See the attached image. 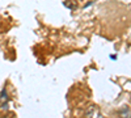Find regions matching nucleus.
Segmentation results:
<instances>
[{
    "label": "nucleus",
    "instance_id": "1",
    "mask_svg": "<svg viewBox=\"0 0 131 118\" xmlns=\"http://www.w3.org/2000/svg\"><path fill=\"white\" fill-rule=\"evenodd\" d=\"M130 108L128 106H123V108H121L118 110V115L122 117V118H130Z\"/></svg>",
    "mask_w": 131,
    "mask_h": 118
},
{
    "label": "nucleus",
    "instance_id": "2",
    "mask_svg": "<svg viewBox=\"0 0 131 118\" xmlns=\"http://www.w3.org/2000/svg\"><path fill=\"white\" fill-rule=\"evenodd\" d=\"M96 112H97V108L96 106H89L88 109L85 110V118H94L96 117Z\"/></svg>",
    "mask_w": 131,
    "mask_h": 118
},
{
    "label": "nucleus",
    "instance_id": "3",
    "mask_svg": "<svg viewBox=\"0 0 131 118\" xmlns=\"http://www.w3.org/2000/svg\"><path fill=\"white\" fill-rule=\"evenodd\" d=\"M8 100H9V96L7 93V89L4 88L0 93V102H4V104H8Z\"/></svg>",
    "mask_w": 131,
    "mask_h": 118
},
{
    "label": "nucleus",
    "instance_id": "4",
    "mask_svg": "<svg viewBox=\"0 0 131 118\" xmlns=\"http://www.w3.org/2000/svg\"><path fill=\"white\" fill-rule=\"evenodd\" d=\"M119 118H122V117H119Z\"/></svg>",
    "mask_w": 131,
    "mask_h": 118
}]
</instances>
